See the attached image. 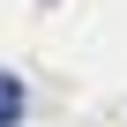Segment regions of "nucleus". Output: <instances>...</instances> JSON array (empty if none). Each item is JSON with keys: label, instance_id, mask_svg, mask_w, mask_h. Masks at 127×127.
I'll return each mask as SVG.
<instances>
[{"label": "nucleus", "instance_id": "obj_1", "mask_svg": "<svg viewBox=\"0 0 127 127\" xmlns=\"http://www.w3.org/2000/svg\"><path fill=\"white\" fill-rule=\"evenodd\" d=\"M15 120H23V82L0 75V127H15Z\"/></svg>", "mask_w": 127, "mask_h": 127}]
</instances>
